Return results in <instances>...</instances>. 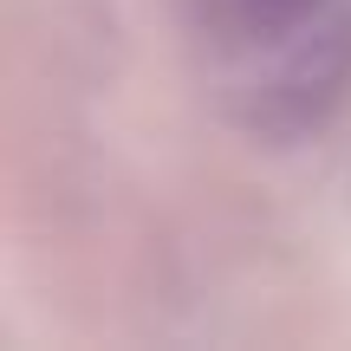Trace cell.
I'll return each mask as SVG.
<instances>
[{
	"mask_svg": "<svg viewBox=\"0 0 351 351\" xmlns=\"http://www.w3.org/2000/svg\"><path fill=\"white\" fill-rule=\"evenodd\" d=\"M208 7V33H221L228 46H293L306 39V26L326 20L332 0H202Z\"/></svg>",
	"mask_w": 351,
	"mask_h": 351,
	"instance_id": "cell-1",
	"label": "cell"
}]
</instances>
